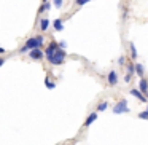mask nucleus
<instances>
[{
	"mask_svg": "<svg viewBox=\"0 0 148 145\" xmlns=\"http://www.w3.org/2000/svg\"><path fill=\"white\" fill-rule=\"evenodd\" d=\"M65 58H67V53H65V49L59 46V48L56 49L54 53H53L51 58H48L46 61L49 62V65H62V64L65 62Z\"/></svg>",
	"mask_w": 148,
	"mask_h": 145,
	"instance_id": "f03ea898",
	"label": "nucleus"
},
{
	"mask_svg": "<svg viewBox=\"0 0 148 145\" xmlns=\"http://www.w3.org/2000/svg\"><path fill=\"white\" fill-rule=\"evenodd\" d=\"M129 112V105L126 99H119L118 102L113 105V113L115 115H121V113H127Z\"/></svg>",
	"mask_w": 148,
	"mask_h": 145,
	"instance_id": "7ed1b4c3",
	"label": "nucleus"
},
{
	"mask_svg": "<svg viewBox=\"0 0 148 145\" xmlns=\"http://www.w3.org/2000/svg\"><path fill=\"white\" fill-rule=\"evenodd\" d=\"M107 109H108V102H107V100H102V102H99L96 112H97V113H99V112H105Z\"/></svg>",
	"mask_w": 148,
	"mask_h": 145,
	"instance_id": "4468645a",
	"label": "nucleus"
},
{
	"mask_svg": "<svg viewBox=\"0 0 148 145\" xmlns=\"http://www.w3.org/2000/svg\"><path fill=\"white\" fill-rule=\"evenodd\" d=\"M118 64H119V65H124V64H126V58H124V56H121V58L118 59Z\"/></svg>",
	"mask_w": 148,
	"mask_h": 145,
	"instance_id": "412c9836",
	"label": "nucleus"
},
{
	"mask_svg": "<svg viewBox=\"0 0 148 145\" xmlns=\"http://www.w3.org/2000/svg\"><path fill=\"white\" fill-rule=\"evenodd\" d=\"M129 49H131V58L135 61L138 54H137V48H135V45H134V43H129Z\"/></svg>",
	"mask_w": 148,
	"mask_h": 145,
	"instance_id": "2eb2a0df",
	"label": "nucleus"
},
{
	"mask_svg": "<svg viewBox=\"0 0 148 145\" xmlns=\"http://www.w3.org/2000/svg\"><path fill=\"white\" fill-rule=\"evenodd\" d=\"M58 48H59V43L56 42V40H51V42L48 43V46H46V49H45V58H46V59L51 58L53 53H54Z\"/></svg>",
	"mask_w": 148,
	"mask_h": 145,
	"instance_id": "39448f33",
	"label": "nucleus"
},
{
	"mask_svg": "<svg viewBox=\"0 0 148 145\" xmlns=\"http://www.w3.org/2000/svg\"><path fill=\"white\" fill-rule=\"evenodd\" d=\"M53 5L49 3V2H43L42 5H40V8H38V14H42L43 11H49V8H51Z\"/></svg>",
	"mask_w": 148,
	"mask_h": 145,
	"instance_id": "ddd939ff",
	"label": "nucleus"
},
{
	"mask_svg": "<svg viewBox=\"0 0 148 145\" xmlns=\"http://www.w3.org/2000/svg\"><path fill=\"white\" fill-rule=\"evenodd\" d=\"M27 54H29V58L32 59V61H42L43 58H45V51H43L42 48H32L27 51Z\"/></svg>",
	"mask_w": 148,
	"mask_h": 145,
	"instance_id": "20e7f679",
	"label": "nucleus"
},
{
	"mask_svg": "<svg viewBox=\"0 0 148 145\" xmlns=\"http://www.w3.org/2000/svg\"><path fill=\"white\" fill-rule=\"evenodd\" d=\"M138 118H140V120H148V110H145V112H140V113H138Z\"/></svg>",
	"mask_w": 148,
	"mask_h": 145,
	"instance_id": "a211bd4d",
	"label": "nucleus"
},
{
	"mask_svg": "<svg viewBox=\"0 0 148 145\" xmlns=\"http://www.w3.org/2000/svg\"><path fill=\"white\" fill-rule=\"evenodd\" d=\"M97 120V112H92V113H89L88 115V118L84 120V123H83V128H89L91 124H92L94 121Z\"/></svg>",
	"mask_w": 148,
	"mask_h": 145,
	"instance_id": "1a4fd4ad",
	"label": "nucleus"
},
{
	"mask_svg": "<svg viewBox=\"0 0 148 145\" xmlns=\"http://www.w3.org/2000/svg\"><path fill=\"white\" fill-rule=\"evenodd\" d=\"M127 74H131V75H134L135 74V70H134V64H127Z\"/></svg>",
	"mask_w": 148,
	"mask_h": 145,
	"instance_id": "6ab92c4d",
	"label": "nucleus"
},
{
	"mask_svg": "<svg viewBox=\"0 0 148 145\" xmlns=\"http://www.w3.org/2000/svg\"><path fill=\"white\" fill-rule=\"evenodd\" d=\"M75 2H77L78 7H83V5H86L88 2H91V0H75Z\"/></svg>",
	"mask_w": 148,
	"mask_h": 145,
	"instance_id": "aec40b11",
	"label": "nucleus"
},
{
	"mask_svg": "<svg viewBox=\"0 0 148 145\" xmlns=\"http://www.w3.org/2000/svg\"><path fill=\"white\" fill-rule=\"evenodd\" d=\"M129 93H131V96H134L135 99H138V100H140V102H148V97L145 96V94H142L138 89H135V88H134V89H131Z\"/></svg>",
	"mask_w": 148,
	"mask_h": 145,
	"instance_id": "0eeeda50",
	"label": "nucleus"
},
{
	"mask_svg": "<svg viewBox=\"0 0 148 145\" xmlns=\"http://www.w3.org/2000/svg\"><path fill=\"white\" fill-rule=\"evenodd\" d=\"M42 2H48V0H42Z\"/></svg>",
	"mask_w": 148,
	"mask_h": 145,
	"instance_id": "a878e982",
	"label": "nucleus"
},
{
	"mask_svg": "<svg viewBox=\"0 0 148 145\" xmlns=\"http://www.w3.org/2000/svg\"><path fill=\"white\" fill-rule=\"evenodd\" d=\"M131 80H132V75H131V74H126V75H124V81H126V83H129Z\"/></svg>",
	"mask_w": 148,
	"mask_h": 145,
	"instance_id": "4be33fe9",
	"label": "nucleus"
},
{
	"mask_svg": "<svg viewBox=\"0 0 148 145\" xmlns=\"http://www.w3.org/2000/svg\"><path fill=\"white\" fill-rule=\"evenodd\" d=\"M3 64H5V58H0V67H2Z\"/></svg>",
	"mask_w": 148,
	"mask_h": 145,
	"instance_id": "393cba45",
	"label": "nucleus"
},
{
	"mask_svg": "<svg viewBox=\"0 0 148 145\" xmlns=\"http://www.w3.org/2000/svg\"><path fill=\"white\" fill-rule=\"evenodd\" d=\"M147 110H148V109H147Z\"/></svg>",
	"mask_w": 148,
	"mask_h": 145,
	"instance_id": "bb28decb",
	"label": "nucleus"
},
{
	"mask_svg": "<svg viewBox=\"0 0 148 145\" xmlns=\"http://www.w3.org/2000/svg\"><path fill=\"white\" fill-rule=\"evenodd\" d=\"M138 91L142 94H145V96H148V80L147 78L142 77V80L138 81Z\"/></svg>",
	"mask_w": 148,
	"mask_h": 145,
	"instance_id": "6e6552de",
	"label": "nucleus"
},
{
	"mask_svg": "<svg viewBox=\"0 0 148 145\" xmlns=\"http://www.w3.org/2000/svg\"><path fill=\"white\" fill-rule=\"evenodd\" d=\"M64 21L62 19H54L53 21V27H54V30L56 32H62V30H64Z\"/></svg>",
	"mask_w": 148,
	"mask_h": 145,
	"instance_id": "9d476101",
	"label": "nucleus"
},
{
	"mask_svg": "<svg viewBox=\"0 0 148 145\" xmlns=\"http://www.w3.org/2000/svg\"><path fill=\"white\" fill-rule=\"evenodd\" d=\"M45 85H46L48 89H54V88H56V81H51V80H49V77H45Z\"/></svg>",
	"mask_w": 148,
	"mask_h": 145,
	"instance_id": "dca6fc26",
	"label": "nucleus"
},
{
	"mask_svg": "<svg viewBox=\"0 0 148 145\" xmlns=\"http://www.w3.org/2000/svg\"><path fill=\"white\" fill-rule=\"evenodd\" d=\"M58 43H59V46H61V48H64V49L67 48V43H65V42H58Z\"/></svg>",
	"mask_w": 148,
	"mask_h": 145,
	"instance_id": "5701e85b",
	"label": "nucleus"
},
{
	"mask_svg": "<svg viewBox=\"0 0 148 145\" xmlns=\"http://www.w3.org/2000/svg\"><path fill=\"white\" fill-rule=\"evenodd\" d=\"M5 53H7V49H5V48H2V46H0V56H2V54H5Z\"/></svg>",
	"mask_w": 148,
	"mask_h": 145,
	"instance_id": "b1692460",
	"label": "nucleus"
},
{
	"mask_svg": "<svg viewBox=\"0 0 148 145\" xmlns=\"http://www.w3.org/2000/svg\"><path fill=\"white\" fill-rule=\"evenodd\" d=\"M62 3H64V0H53V7H56L58 10L62 8Z\"/></svg>",
	"mask_w": 148,
	"mask_h": 145,
	"instance_id": "f3484780",
	"label": "nucleus"
},
{
	"mask_svg": "<svg viewBox=\"0 0 148 145\" xmlns=\"http://www.w3.org/2000/svg\"><path fill=\"white\" fill-rule=\"evenodd\" d=\"M43 43H45V35L30 37V38H27V42L24 43L23 48H19V54H26L32 48H43Z\"/></svg>",
	"mask_w": 148,
	"mask_h": 145,
	"instance_id": "f257e3e1",
	"label": "nucleus"
},
{
	"mask_svg": "<svg viewBox=\"0 0 148 145\" xmlns=\"http://www.w3.org/2000/svg\"><path fill=\"white\" fill-rule=\"evenodd\" d=\"M38 23H40L38 26H40V29H42V32H46V30H48V27H49V19L43 18V19H40Z\"/></svg>",
	"mask_w": 148,
	"mask_h": 145,
	"instance_id": "f8f14e48",
	"label": "nucleus"
},
{
	"mask_svg": "<svg viewBox=\"0 0 148 145\" xmlns=\"http://www.w3.org/2000/svg\"><path fill=\"white\" fill-rule=\"evenodd\" d=\"M107 83H108L110 86H116V85H118V74H116L115 70L108 72V75H107Z\"/></svg>",
	"mask_w": 148,
	"mask_h": 145,
	"instance_id": "423d86ee",
	"label": "nucleus"
},
{
	"mask_svg": "<svg viewBox=\"0 0 148 145\" xmlns=\"http://www.w3.org/2000/svg\"><path fill=\"white\" fill-rule=\"evenodd\" d=\"M134 70H135V75H138V77H143V75H145L143 65L138 64V62H135V64H134Z\"/></svg>",
	"mask_w": 148,
	"mask_h": 145,
	"instance_id": "9b49d317",
	"label": "nucleus"
}]
</instances>
